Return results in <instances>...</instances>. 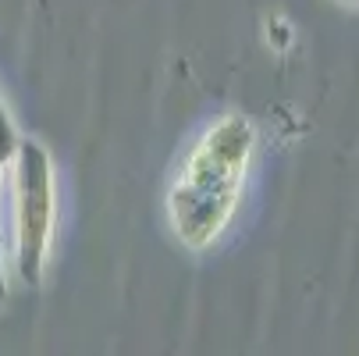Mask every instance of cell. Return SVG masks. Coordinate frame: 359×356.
I'll return each mask as SVG.
<instances>
[{
	"mask_svg": "<svg viewBox=\"0 0 359 356\" xmlns=\"http://www.w3.org/2000/svg\"><path fill=\"white\" fill-rule=\"evenodd\" d=\"M22 143V132L15 125V114L8 107V100L0 96V203H4V175H8V164L15 161V150ZM11 289V268H8V249H4V232H0V299L8 296Z\"/></svg>",
	"mask_w": 359,
	"mask_h": 356,
	"instance_id": "3",
	"label": "cell"
},
{
	"mask_svg": "<svg viewBox=\"0 0 359 356\" xmlns=\"http://www.w3.org/2000/svg\"><path fill=\"white\" fill-rule=\"evenodd\" d=\"M256 143V125L238 111L221 114L196 136L164 192L168 228L178 246L207 253L224 239L242 207Z\"/></svg>",
	"mask_w": 359,
	"mask_h": 356,
	"instance_id": "1",
	"label": "cell"
},
{
	"mask_svg": "<svg viewBox=\"0 0 359 356\" xmlns=\"http://www.w3.org/2000/svg\"><path fill=\"white\" fill-rule=\"evenodd\" d=\"M8 268L22 285H39L57 239V168L39 139H25L4 175Z\"/></svg>",
	"mask_w": 359,
	"mask_h": 356,
	"instance_id": "2",
	"label": "cell"
}]
</instances>
